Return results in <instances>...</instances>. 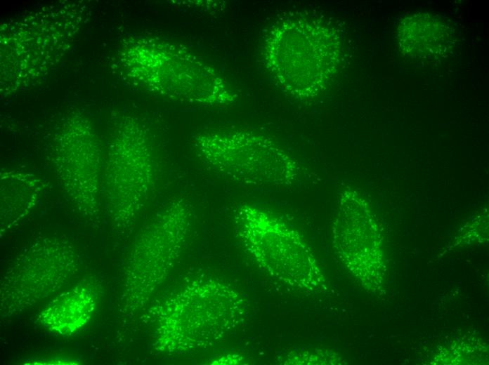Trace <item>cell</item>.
<instances>
[{"mask_svg":"<svg viewBox=\"0 0 489 365\" xmlns=\"http://www.w3.org/2000/svg\"><path fill=\"white\" fill-rule=\"evenodd\" d=\"M193 208L183 197L170 200L138 234L125 267L122 302L132 313L164 282L186 245Z\"/></svg>","mask_w":489,"mask_h":365,"instance_id":"cell-4","label":"cell"},{"mask_svg":"<svg viewBox=\"0 0 489 365\" xmlns=\"http://www.w3.org/2000/svg\"><path fill=\"white\" fill-rule=\"evenodd\" d=\"M42 190L37 176L20 171L1 173V229H11L34 208Z\"/></svg>","mask_w":489,"mask_h":365,"instance_id":"cell-11","label":"cell"},{"mask_svg":"<svg viewBox=\"0 0 489 365\" xmlns=\"http://www.w3.org/2000/svg\"><path fill=\"white\" fill-rule=\"evenodd\" d=\"M280 364L285 365H327L343 364L344 361L335 352L325 350L290 351L283 354L282 359L278 360Z\"/></svg>","mask_w":489,"mask_h":365,"instance_id":"cell-12","label":"cell"},{"mask_svg":"<svg viewBox=\"0 0 489 365\" xmlns=\"http://www.w3.org/2000/svg\"><path fill=\"white\" fill-rule=\"evenodd\" d=\"M55 362H58V364H77L75 362V361H71V360H65V359H55L54 361H51V360H34V361H30L29 364H56Z\"/></svg>","mask_w":489,"mask_h":365,"instance_id":"cell-14","label":"cell"},{"mask_svg":"<svg viewBox=\"0 0 489 365\" xmlns=\"http://www.w3.org/2000/svg\"><path fill=\"white\" fill-rule=\"evenodd\" d=\"M155 179L145 133L138 123L127 119L111 147L103 181L107 211L118 229L133 227L152 193Z\"/></svg>","mask_w":489,"mask_h":365,"instance_id":"cell-6","label":"cell"},{"mask_svg":"<svg viewBox=\"0 0 489 365\" xmlns=\"http://www.w3.org/2000/svg\"><path fill=\"white\" fill-rule=\"evenodd\" d=\"M83 127L67 130L58 140L56 172L72 203L91 221L100 223L101 175L94 136Z\"/></svg>","mask_w":489,"mask_h":365,"instance_id":"cell-9","label":"cell"},{"mask_svg":"<svg viewBox=\"0 0 489 365\" xmlns=\"http://www.w3.org/2000/svg\"><path fill=\"white\" fill-rule=\"evenodd\" d=\"M333 242L340 259L359 281L372 291L379 289L382 277L377 225L366 201L356 191L348 190L341 195Z\"/></svg>","mask_w":489,"mask_h":365,"instance_id":"cell-8","label":"cell"},{"mask_svg":"<svg viewBox=\"0 0 489 365\" xmlns=\"http://www.w3.org/2000/svg\"><path fill=\"white\" fill-rule=\"evenodd\" d=\"M247 312L246 300L230 286L193 281L154 310L155 348L168 355L207 348L242 325Z\"/></svg>","mask_w":489,"mask_h":365,"instance_id":"cell-1","label":"cell"},{"mask_svg":"<svg viewBox=\"0 0 489 365\" xmlns=\"http://www.w3.org/2000/svg\"><path fill=\"white\" fill-rule=\"evenodd\" d=\"M267 36L266 60L280 86L301 98L317 95L334 62V44L324 22L313 15H290Z\"/></svg>","mask_w":489,"mask_h":365,"instance_id":"cell-3","label":"cell"},{"mask_svg":"<svg viewBox=\"0 0 489 365\" xmlns=\"http://www.w3.org/2000/svg\"><path fill=\"white\" fill-rule=\"evenodd\" d=\"M243 357L239 354H225L212 360L211 364H242Z\"/></svg>","mask_w":489,"mask_h":365,"instance_id":"cell-13","label":"cell"},{"mask_svg":"<svg viewBox=\"0 0 489 365\" xmlns=\"http://www.w3.org/2000/svg\"><path fill=\"white\" fill-rule=\"evenodd\" d=\"M235 223L244 250L270 277L306 293L328 290L327 281L314 253L288 224L252 204H243L237 208Z\"/></svg>","mask_w":489,"mask_h":365,"instance_id":"cell-2","label":"cell"},{"mask_svg":"<svg viewBox=\"0 0 489 365\" xmlns=\"http://www.w3.org/2000/svg\"><path fill=\"white\" fill-rule=\"evenodd\" d=\"M75 250L68 240L55 237L25 248L1 279V316L18 314L65 285L79 267Z\"/></svg>","mask_w":489,"mask_h":365,"instance_id":"cell-7","label":"cell"},{"mask_svg":"<svg viewBox=\"0 0 489 365\" xmlns=\"http://www.w3.org/2000/svg\"><path fill=\"white\" fill-rule=\"evenodd\" d=\"M201 160L229 179L257 187H287L302 170L273 140L250 131H206L194 138Z\"/></svg>","mask_w":489,"mask_h":365,"instance_id":"cell-5","label":"cell"},{"mask_svg":"<svg viewBox=\"0 0 489 365\" xmlns=\"http://www.w3.org/2000/svg\"><path fill=\"white\" fill-rule=\"evenodd\" d=\"M100 296V287L98 284L81 281L49 302L39 314L37 322L53 333L71 335L91 319Z\"/></svg>","mask_w":489,"mask_h":365,"instance_id":"cell-10","label":"cell"}]
</instances>
